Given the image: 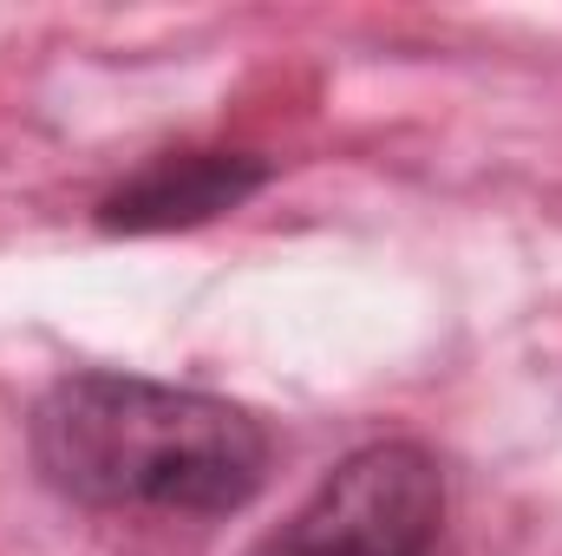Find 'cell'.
Returning a JSON list of instances; mask_svg holds the SVG:
<instances>
[{"label": "cell", "mask_w": 562, "mask_h": 556, "mask_svg": "<svg viewBox=\"0 0 562 556\" xmlns=\"http://www.w3.org/2000/svg\"><path fill=\"white\" fill-rule=\"evenodd\" d=\"M26 458L46 491L86 511L229 518L269 485L276 438L223 393L86 367L33 400Z\"/></svg>", "instance_id": "6da1fadb"}, {"label": "cell", "mask_w": 562, "mask_h": 556, "mask_svg": "<svg viewBox=\"0 0 562 556\" xmlns=\"http://www.w3.org/2000/svg\"><path fill=\"white\" fill-rule=\"evenodd\" d=\"M445 465L419 438L347 452L249 556H431L445 537Z\"/></svg>", "instance_id": "7a4b0ae2"}, {"label": "cell", "mask_w": 562, "mask_h": 556, "mask_svg": "<svg viewBox=\"0 0 562 556\" xmlns=\"http://www.w3.org/2000/svg\"><path fill=\"white\" fill-rule=\"evenodd\" d=\"M269 184V164L249 151H164L132 170L119 190L99 197L105 236H157V230H196L229 210H243Z\"/></svg>", "instance_id": "3957f363"}]
</instances>
